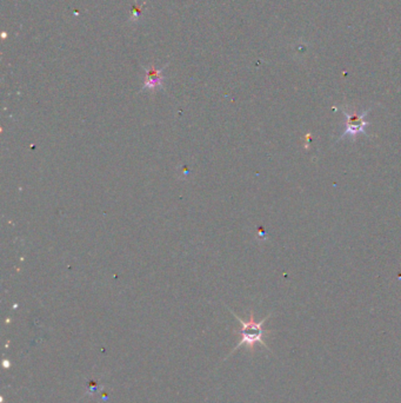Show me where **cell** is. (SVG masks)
<instances>
[{"label": "cell", "mask_w": 401, "mask_h": 403, "mask_svg": "<svg viewBox=\"0 0 401 403\" xmlns=\"http://www.w3.org/2000/svg\"><path fill=\"white\" fill-rule=\"evenodd\" d=\"M229 313L236 317V319L239 321V323L241 324V329L239 331H236L237 334L240 335V341L238 343L236 348L233 349L231 353L229 354V357L231 355L234 354L238 349H240L241 347H244L245 346L247 349H249L251 353L254 351L256 349V346L257 344H261L263 347L269 351V346L266 344L265 341H264V336L265 334H269V331H265L264 329V323L267 321V320L271 317V314L267 315L265 319L261 320V321H256L254 319V314H253V311H251V315H249V319L247 321H244V320L240 319L239 316H238L236 313H233V311H231L229 308Z\"/></svg>", "instance_id": "1"}, {"label": "cell", "mask_w": 401, "mask_h": 403, "mask_svg": "<svg viewBox=\"0 0 401 403\" xmlns=\"http://www.w3.org/2000/svg\"><path fill=\"white\" fill-rule=\"evenodd\" d=\"M340 110L341 112L344 113L346 116V130L344 132L341 133V136L338 139V141H342L346 137H351L352 139H356L359 135H365V136L369 137V133H367L366 129L369 126V121L366 119V116L369 115L371 109L365 110V111H362L360 113H349L346 110Z\"/></svg>", "instance_id": "2"}, {"label": "cell", "mask_w": 401, "mask_h": 403, "mask_svg": "<svg viewBox=\"0 0 401 403\" xmlns=\"http://www.w3.org/2000/svg\"><path fill=\"white\" fill-rule=\"evenodd\" d=\"M165 68L163 69H156L154 66H151L149 69H145L146 71V77H145L144 85L141 88V91H145V90H149L151 92H156L158 90H161L164 88V75H163V71H164Z\"/></svg>", "instance_id": "3"}]
</instances>
